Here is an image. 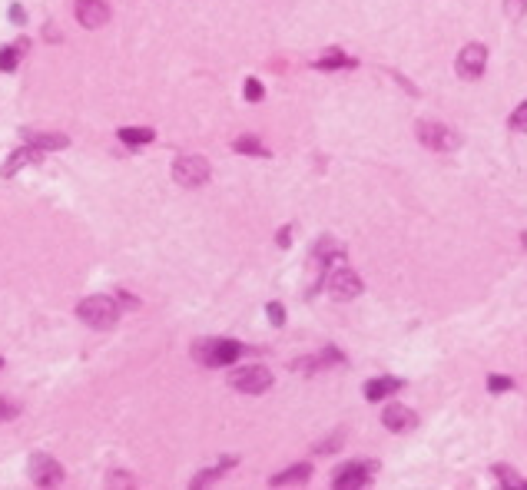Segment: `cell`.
<instances>
[{"label": "cell", "instance_id": "obj_1", "mask_svg": "<svg viewBox=\"0 0 527 490\" xmlns=\"http://www.w3.org/2000/svg\"><path fill=\"white\" fill-rule=\"evenodd\" d=\"M77 318L90 328H110L120 318V308L110 295H90L77 305Z\"/></svg>", "mask_w": 527, "mask_h": 490}, {"label": "cell", "instance_id": "obj_2", "mask_svg": "<svg viewBox=\"0 0 527 490\" xmlns=\"http://www.w3.org/2000/svg\"><path fill=\"white\" fill-rule=\"evenodd\" d=\"M239 355H242V345L232 341V338H209V341H199V345H196V361H199V365H209V368L232 365Z\"/></svg>", "mask_w": 527, "mask_h": 490}, {"label": "cell", "instance_id": "obj_3", "mask_svg": "<svg viewBox=\"0 0 527 490\" xmlns=\"http://www.w3.org/2000/svg\"><path fill=\"white\" fill-rule=\"evenodd\" d=\"M173 179L186 189H199L206 179H209V163L202 156H179L173 166Z\"/></svg>", "mask_w": 527, "mask_h": 490}, {"label": "cell", "instance_id": "obj_4", "mask_svg": "<svg viewBox=\"0 0 527 490\" xmlns=\"http://www.w3.org/2000/svg\"><path fill=\"white\" fill-rule=\"evenodd\" d=\"M229 385L242 394H262L272 388V371L262 365H249V368H239L236 375L229 378Z\"/></svg>", "mask_w": 527, "mask_h": 490}, {"label": "cell", "instance_id": "obj_5", "mask_svg": "<svg viewBox=\"0 0 527 490\" xmlns=\"http://www.w3.org/2000/svg\"><path fill=\"white\" fill-rule=\"evenodd\" d=\"M372 474H375V464H368V461H352V464H345V467H338L335 471V477H332V484L335 487H342V490H358V487H368L372 484Z\"/></svg>", "mask_w": 527, "mask_h": 490}, {"label": "cell", "instance_id": "obj_6", "mask_svg": "<svg viewBox=\"0 0 527 490\" xmlns=\"http://www.w3.org/2000/svg\"><path fill=\"white\" fill-rule=\"evenodd\" d=\"M30 481L37 484V487H57L63 481V467L50 454H33L30 457Z\"/></svg>", "mask_w": 527, "mask_h": 490}, {"label": "cell", "instance_id": "obj_7", "mask_svg": "<svg viewBox=\"0 0 527 490\" xmlns=\"http://www.w3.org/2000/svg\"><path fill=\"white\" fill-rule=\"evenodd\" d=\"M488 67V47L484 43H468V47L458 53V77L464 80H478Z\"/></svg>", "mask_w": 527, "mask_h": 490}, {"label": "cell", "instance_id": "obj_8", "mask_svg": "<svg viewBox=\"0 0 527 490\" xmlns=\"http://www.w3.org/2000/svg\"><path fill=\"white\" fill-rule=\"evenodd\" d=\"M328 292H332L335 302H352V298L362 295V279L352 269H335L332 279H328Z\"/></svg>", "mask_w": 527, "mask_h": 490}, {"label": "cell", "instance_id": "obj_9", "mask_svg": "<svg viewBox=\"0 0 527 490\" xmlns=\"http://www.w3.org/2000/svg\"><path fill=\"white\" fill-rule=\"evenodd\" d=\"M418 139H422L428 149H454V146H458V136L441 123H418Z\"/></svg>", "mask_w": 527, "mask_h": 490}, {"label": "cell", "instance_id": "obj_10", "mask_svg": "<svg viewBox=\"0 0 527 490\" xmlns=\"http://www.w3.org/2000/svg\"><path fill=\"white\" fill-rule=\"evenodd\" d=\"M77 20L87 30H100L110 20V4L106 0H77Z\"/></svg>", "mask_w": 527, "mask_h": 490}, {"label": "cell", "instance_id": "obj_11", "mask_svg": "<svg viewBox=\"0 0 527 490\" xmlns=\"http://www.w3.org/2000/svg\"><path fill=\"white\" fill-rule=\"evenodd\" d=\"M382 424L395 434H408V431H414L418 417H414V411L412 408H405V404H388L385 414H382Z\"/></svg>", "mask_w": 527, "mask_h": 490}, {"label": "cell", "instance_id": "obj_12", "mask_svg": "<svg viewBox=\"0 0 527 490\" xmlns=\"http://www.w3.org/2000/svg\"><path fill=\"white\" fill-rule=\"evenodd\" d=\"M40 156H43V149H37V146H30V143H24L20 149H14V153L7 156V163H4V169H0V176H17L24 166H30V163H37Z\"/></svg>", "mask_w": 527, "mask_h": 490}, {"label": "cell", "instance_id": "obj_13", "mask_svg": "<svg viewBox=\"0 0 527 490\" xmlns=\"http://www.w3.org/2000/svg\"><path fill=\"white\" fill-rule=\"evenodd\" d=\"M20 136H24L30 146L43 149V153H53V149H67V143H70L63 133H37V129H24Z\"/></svg>", "mask_w": 527, "mask_h": 490}, {"label": "cell", "instance_id": "obj_14", "mask_svg": "<svg viewBox=\"0 0 527 490\" xmlns=\"http://www.w3.org/2000/svg\"><path fill=\"white\" fill-rule=\"evenodd\" d=\"M398 388H402V381H398V378H388V375L375 378V381H368V385H365V398H368V401H382V398L395 394Z\"/></svg>", "mask_w": 527, "mask_h": 490}, {"label": "cell", "instance_id": "obj_15", "mask_svg": "<svg viewBox=\"0 0 527 490\" xmlns=\"http://www.w3.org/2000/svg\"><path fill=\"white\" fill-rule=\"evenodd\" d=\"M312 477V467L308 464H298V467H288V471L276 474L272 477V487H288V484H306Z\"/></svg>", "mask_w": 527, "mask_h": 490}, {"label": "cell", "instance_id": "obj_16", "mask_svg": "<svg viewBox=\"0 0 527 490\" xmlns=\"http://www.w3.org/2000/svg\"><path fill=\"white\" fill-rule=\"evenodd\" d=\"M116 136H120L126 146H146V143H153V129H146V126H123V129H120Z\"/></svg>", "mask_w": 527, "mask_h": 490}, {"label": "cell", "instance_id": "obj_17", "mask_svg": "<svg viewBox=\"0 0 527 490\" xmlns=\"http://www.w3.org/2000/svg\"><path fill=\"white\" fill-rule=\"evenodd\" d=\"M232 464H236V457H222L219 467H209V471L196 474V481H192V487H202V484H209V481H219V477H222L226 471H229Z\"/></svg>", "mask_w": 527, "mask_h": 490}, {"label": "cell", "instance_id": "obj_18", "mask_svg": "<svg viewBox=\"0 0 527 490\" xmlns=\"http://www.w3.org/2000/svg\"><path fill=\"white\" fill-rule=\"evenodd\" d=\"M232 149H236V153H246V156H268V149L256 139V136H239V139L232 143Z\"/></svg>", "mask_w": 527, "mask_h": 490}, {"label": "cell", "instance_id": "obj_19", "mask_svg": "<svg viewBox=\"0 0 527 490\" xmlns=\"http://www.w3.org/2000/svg\"><path fill=\"white\" fill-rule=\"evenodd\" d=\"M312 67H315V70H338V67H352V60H348L345 53H328V57L315 60Z\"/></svg>", "mask_w": 527, "mask_h": 490}, {"label": "cell", "instance_id": "obj_20", "mask_svg": "<svg viewBox=\"0 0 527 490\" xmlns=\"http://www.w3.org/2000/svg\"><path fill=\"white\" fill-rule=\"evenodd\" d=\"M494 477L501 484H508V487H518V490H527V481H521L518 474L511 471V467H494Z\"/></svg>", "mask_w": 527, "mask_h": 490}, {"label": "cell", "instance_id": "obj_21", "mask_svg": "<svg viewBox=\"0 0 527 490\" xmlns=\"http://www.w3.org/2000/svg\"><path fill=\"white\" fill-rule=\"evenodd\" d=\"M17 60H20L17 47H4V50H0V70H4V73H10V70L17 67Z\"/></svg>", "mask_w": 527, "mask_h": 490}, {"label": "cell", "instance_id": "obj_22", "mask_svg": "<svg viewBox=\"0 0 527 490\" xmlns=\"http://www.w3.org/2000/svg\"><path fill=\"white\" fill-rule=\"evenodd\" d=\"M20 417V404L10 401V398H0V421H14Z\"/></svg>", "mask_w": 527, "mask_h": 490}, {"label": "cell", "instance_id": "obj_23", "mask_svg": "<svg viewBox=\"0 0 527 490\" xmlns=\"http://www.w3.org/2000/svg\"><path fill=\"white\" fill-rule=\"evenodd\" d=\"M511 126L518 129V133H527V100L514 110V116H511Z\"/></svg>", "mask_w": 527, "mask_h": 490}, {"label": "cell", "instance_id": "obj_24", "mask_svg": "<svg viewBox=\"0 0 527 490\" xmlns=\"http://www.w3.org/2000/svg\"><path fill=\"white\" fill-rule=\"evenodd\" d=\"M511 385H514V381H511L508 375H491V378H488V388H491L494 394H498V391H511Z\"/></svg>", "mask_w": 527, "mask_h": 490}, {"label": "cell", "instance_id": "obj_25", "mask_svg": "<svg viewBox=\"0 0 527 490\" xmlns=\"http://www.w3.org/2000/svg\"><path fill=\"white\" fill-rule=\"evenodd\" d=\"M266 311H268V318H272V325H276V328L286 325V311H282V305H278V302H268Z\"/></svg>", "mask_w": 527, "mask_h": 490}, {"label": "cell", "instance_id": "obj_26", "mask_svg": "<svg viewBox=\"0 0 527 490\" xmlns=\"http://www.w3.org/2000/svg\"><path fill=\"white\" fill-rule=\"evenodd\" d=\"M246 100H252V103H256V100H262V83L256 77L246 80Z\"/></svg>", "mask_w": 527, "mask_h": 490}, {"label": "cell", "instance_id": "obj_27", "mask_svg": "<svg viewBox=\"0 0 527 490\" xmlns=\"http://www.w3.org/2000/svg\"><path fill=\"white\" fill-rule=\"evenodd\" d=\"M342 441H345V434H342V431H335V437H328L325 444H318L315 451H318V454H328V451H335V447H338V444H342Z\"/></svg>", "mask_w": 527, "mask_h": 490}, {"label": "cell", "instance_id": "obj_28", "mask_svg": "<svg viewBox=\"0 0 527 490\" xmlns=\"http://www.w3.org/2000/svg\"><path fill=\"white\" fill-rule=\"evenodd\" d=\"M504 7H508V14H511V17H521V14H524V10H527V0H508Z\"/></svg>", "mask_w": 527, "mask_h": 490}, {"label": "cell", "instance_id": "obj_29", "mask_svg": "<svg viewBox=\"0 0 527 490\" xmlns=\"http://www.w3.org/2000/svg\"><path fill=\"white\" fill-rule=\"evenodd\" d=\"M10 20H14V23H24V20H27V14H24V7H20V4H14V7H10Z\"/></svg>", "mask_w": 527, "mask_h": 490}, {"label": "cell", "instance_id": "obj_30", "mask_svg": "<svg viewBox=\"0 0 527 490\" xmlns=\"http://www.w3.org/2000/svg\"><path fill=\"white\" fill-rule=\"evenodd\" d=\"M110 484H133L130 474H110Z\"/></svg>", "mask_w": 527, "mask_h": 490}, {"label": "cell", "instance_id": "obj_31", "mask_svg": "<svg viewBox=\"0 0 527 490\" xmlns=\"http://www.w3.org/2000/svg\"><path fill=\"white\" fill-rule=\"evenodd\" d=\"M288 242H292V229H282V232H278V245H282V249H286Z\"/></svg>", "mask_w": 527, "mask_h": 490}, {"label": "cell", "instance_id": "obj_32", "mask_svg": "<svg viewBox=\"0 0 527 490\" xmlns=\"http://www.w3.org/2000/svg\"><path fill=\"white\" fill-rule=\"evenodd\" d=\"M521 242H524V249H527V232H524V235H521Z\"/></svg>", "mask_w": 527, "mask_h": 490}]
</instances>
